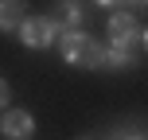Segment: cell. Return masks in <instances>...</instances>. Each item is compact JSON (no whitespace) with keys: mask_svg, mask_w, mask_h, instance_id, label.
<instances>
[{"mask_svg":"<svg viewBox=\"0 0 148 140\" xmlns=\"http://www.w3.org/2000/svg\"><path fill=\"white\" fill-rule=\"evenodd\" d=\"M105 47H113V51H121V55L133 59V51L144 47V23L136 20L133 12H113L109 16V43Z\"/></svg>","mask_w":148,"mask_h":140,"instance_id":"1","label":"cell"},{"mask_svg":"<svg viewBox=\"0 0 148 140\" xmlns=\"http://www.w3.org/2000/svg\"><path fill=\"white\" fill-rule=\"evenodd\" d=\"M109 140H144V132H140V125H117L109 132Z\"/></svg>","mask_w":148,"mask_h":140,"instance_id":"8","label":"cell"},{"mask_svg":"<svg viewBox=\"0 0 148 140\" xmlns=\"http://www.w3.org/2000/svg\"><path fill=\"white\" fill-rule=\"evenodd\" d=\"M129 66H133L129 55L113 51V47H105V43H94V55H90V66L86 70H129Z\"/></svg>","mask_w":148,"mask_h":140,"instance_id":"5","label":"cell"},{"mask_svg":"<svg viewBox=\"0 0 148 140\" xmlns=\"http://www.w3.org/2000/svg\"><path fill=\"white\" fill-rule=\"evenodd\" d=\"M59 20L55 16H31V20L20 23V43L31 47V51H47V47H55V39H59Z\"/></svg>","mask_w":148,"mask_h":140,"instance_id":"2","label":"cell"},{"mask_svg":"<svg viewBox=\"0 0 148 140\" xmlns=\"http://www.w3.org/2000/svg\"><path fill=\"white\" fill-rule=\"evenodd\" d=\"M8 97H12V89H8V82L0 78V109H8Z\"/></svg>","mask_w":148,"mask_h":140,"instance_id":"9","label":"cell"},{"mask_svg":"<svg viewBox=\"0 0 148 140\" xmlns=\"http://www.w3.org/2000/svg\"><path fill=\"white\" fill-rule=\"evenodd\" d=\"M82 20H86V4L66 0V4H62V23H59V27L62 31H74V27H82Z\"/></svg>","mask_w":148,"mask_h":140,"instance_id":"7","label":"cell"},{"mask_svg":"<svg viewBox=\"0 0 148 140\" xmlns=\"http://www.w3.org/2000/svg\"><path fill=\"white\" fill-rule=\"evenodd\" d=\"M0 132L8 140H31L35 136V117L27 109H4L0 113Z\"/></svg>","mask_w":148,"mask_h":140,"instance_id":"4","label":"cell"},{"mask_svg":"<svg viewBox=\"0 0 148 140\" xmlns=\"http://www.w3.org/2000/svg\"><path fill=\"white\" fill-rule=\"evenodd\" d=\"M59 51H62V62H70V66H82L86 70L90 66V55H94V39L86 35L82 27H74V31H59Z\"/></svg>","mask_w":148,"mask_h":140,"instance_id":"3","label":"cell"},{"mask_svg":"<svg viewBox=\"0 0 148 140\" xmlns=\"http://www.w3.org/2000/svg\"><path fill=\"white\" fill-rule=\"evenodd\" d=\"M27 20L20 0H0V31H20V23Z\"/></svg>","mask_w":148,"mask_h":140,"instance_id":"6","label":"cell"}]
</instances>
